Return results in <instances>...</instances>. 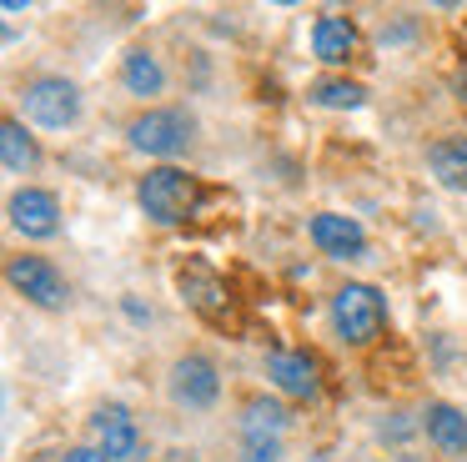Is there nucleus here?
Returning <instances> with one entry per match:
<instances>
[{
	"label": "nucleus",
	"instance_id": "6ab92c4d",
	"mask_svg": "<svg viewBox=\"0 0 467 462\" xmlns=\"http://www.w3.org/2000/svg\"><path fill=\"white\" fill-rule=\"evenodd\" d=\"M246 462H276V442H246Z\"/></svg>",
	"mask_w": 467,
	"mask_h": 462
},
{
	"label": "nucleus",
	"instance_id": "aec40b11",
	"mask_svg": "<svg viewBox=\"0 0 467 462\" xmlns=\"http://www.w3.org/2000/svg\"><path fill=\"white\" fill-rule=\"evenodd\" d=\"M61 462H106V452H96V447H76V452H66Z\"/></svg>",
	"mask_w": 467,
	"mask_h": 462
},
{
	"label": "nucleus",
	"instance_id": "f257e3e1",
	"mask_svg": "<svg viewBox=\"0 0 467 462\" xmlns=\"http://www.w3.org/2000/svg\"><path fill=\"white\" fill-rule=\"evenodd\" d=\"M382 317H387V307H382V297H377V287L347 281L332 297V321L347 341H372L377 331H382Z\"/></svg>",
	"mask_w": 467,
	"mask_h": 462
},
{
	"label": "nucleus",
	"instance_id": "f8f14e48",
	"mask_svg": "<svg viewBox=\"0 0 467 462\" xmlns=\"http://www.w3.org/2000/svg\"><path fill=\"white\" fill-rule=\"evenodd\" d=\"M427 161H432V176L442 181V186L467 191V136H447V141H437V146L427 151Z\"/></svg>",
	"mask_w": 467,
	"mask_h": 462
},
{
	"label": "nucleus",
	"instance_id": "a211bd4d",
	"mask_svg": "<svg viewBox=\"0 0 467 462\" xmlns=\"http://www.w3.org/2000/svg\"><path fill=\"white\" fill-rule=\"evenodd\" d=\"M317 106H362V86H352V80H322V86L312 90Z\"/></svg>",
	"mask_w": 467,
	"mask_h": 462
},
{
	"label": "nucleus",
	"instance_id": "f03ea898",
	"mask_svg": "<svg viewBox=\"0 0 467 462\" xmlns=\"http://www.w3.org/2000/svg\"><path fill=\"white\" fill-rule=\"evenodd\" d=\"M192 176L186 171H176V166H156V171H146V181H141V206H146V216L151 221H161V226H176V221L186 216V206H192Z\"/></svg>",
	"mask_w": 467,
	"mask_h": 462
},
{
	"label": "nucleus",
	"instance_id": "0eeeda50",
	"mask_svg": "<svg viewBox=\"0 0 467 462\" xmlns=\"http://www.w3.org/2000/svg\"><path fill=\"white\" fill-rule=\"evenodd\" d=\"M96 442H101L106 462H131L136 452H141V432H136L131 412L126 407H101L96 412Z\"/></svg>",
	"mask_w": 467,
	"mask_h": 462
},
{
	"label": "nucleus",
	"instance_id": "39448f33",
	"mask_svg": "<svg viewBox=\"0 0 467 462\" xmlns=\"http://www.w3.org/2000/svg\"><path fill=\"white\" fill-rule=\"evenodd\" d=\"M11 287L26 291L36 307H61L66 301V281L46 257H16L11 261Z\"/></svg>",
	"mask_w": 467,
	"mask_h": 462
},
{
	"label": "nucleus",
	"instance_id": "2eb2a0df",
	"mask_svg": "<svg viewBox=\"0 0 467 462\" xmlns=\"http://www.w3.org/2000/svg\"><path fill=\"white\" fill-rule=\"evenodd\" d=\"M286 427V412L276 407V402H246V417H242V432L246 442H276V432Z\"/></svg>",
	"mask_w": 467,
	"mask_h": 462
},
{
	"label": "nucleus",
	"instance_id": "7ed1b4c3",
	"mask_svg": "<svg viewBox=\"0 0 467 462\" xmlns=\"http://www.w3.org/2000/svg\"><path fill=\"white\" fill-rule=\"evenodd\" d=\"M26 116H31L36 126H46V131L71 126V121L81 116V90H76L71 80H61V76L36 80V86L26 90Z\"/></svg>",
	"mask_w": 467,
	"mask_h": 462
},
{
	"label": "nucleus",
	"instance_id": "1a4fd4ad",
	"mask_svg": "<svg viewBox=\"0 0 467 462\" xmlns=\"http://www.w3.org/2000/svg\"><path fill=\"white\" fill-rule=\"evenodd\" d=\"M11 221H16V231H26V236H56L61 206H56L51 191H16L11 196Z\"/></svg>",
	"mask_w": 467,
	"mask_h": 462
},
{
	"label": "nucleus",
	"instance_id": "6e6552de",
	"mask_svg": "<svg viewBox=\"0 0 467 462\" xmlns=\"http://www.w3.org/2000/svg\"><path fill=\"white\" fill-rule=\"evenodd\" d=\"M312 241L327 251V257H342V261H357L367 251V236L352 216H337V211H322L312 221Z\"/></svg>",
	"mask_w": 467,
	"mask_h": 462
},
{
	"label": "nucleus",
	"instance_id": "ddd939ff",
	"mask_svg": "<svg viewBox=\"0 0 467 462\" xmlns=\"http://www.w3.org/2000/svg\"><path fill=\"white\" fill-rule=\"evenodd\" d=\"M312 46H317V56H322V60L342 66V60H352V50H357V30L347 26L342 16H322V20H317V30H312Z\"/></svg>",
	"mask_w": 467,
	"mask_h": 462
},
{
	"label": "nucleus",
	"instance_id": "423d86ee",
	"mask_svg": "<svg viewBox=\"0 0 467 462\" xmlns=\"http://www.w3.org/2000/svg\"><path fill=\"white\" fill-rule=\"evenodd\" d=\"M171 397L182 407H212L216 402V367L206 357H182L171 367Z\"/></svg>",
	"mask_w": 467,
	"mask_h": 462
},
{
	"label": "nucleus",
	"instance_id": "9b49d317",
	"mask_svg": "<svg viewBox=\"0 0 467 462\" xmlns=\"http://www.w3.org/2000/svg\"><path fill=\"white\" fill-rule=\"evenodd\" d=\"M427 437H432L447 457H462L467 452V417L457 407H447V402H432V407H427Z\"/></svg>",
	"mask_w": 467,
	"mask_h": 462
},
{
	"label": "nucleus",
	"instance_id": "f3484780",
	"mask_svg": "<svg viewBox=\"0 0 467 462\" xmlns=\"http://www.w3.org/2000/svg\"><path fill=\"white\" fill-rule=\"evenodd\" d=\"M126 86H131L136 96H156V90H161V66H156L146 50H131V56H126Z\"/></svg>",
	"mask_w": 467,
	"mask_h": 462
},
{
	"label": "nucleus",
	"instance_id": "9d476101",
	"mask_svg": "<svg viewBox=\"0 0 467 462\" xmlns=\"http://www.w3.org/2000/svg\"><path fill=\"white\" fill-rule=\"evenodd\" d=\"M266 377L282 392H292V397H312L317 392V367L302 352H272V357H266Z\"/></svg>",
	"mask_w": 467,
	"mask_h": 462
},
{
	"label": "nucleus",
	"instance_id": "dca6fc26",
	"mask_svg": "<svg viewBox=\"0 0 467 462\" xmlns=\"http://www.w3.org/2000/svg\"><path fill=\"white\" fill-rule=\"evenodd\" d=\"M0 151H5V171H31L36 166V141L26 136L21 121H5V126H0Z\"/></svg>",
	"mask_w": 467,
	"mask_h": 462
},
{
	"label": "nucleus",
	"instance_id": "4468645a",
	"mask_svg": "<svg viewBox=\"0 0 467 462\" xmlns=\"http://www.w3.org/2000/svg\"><path fill=\"white\" fill-rule=\"evenodd\" d=\"M182 291L196 311L206 317H226V287L212 277V271H182Z\"/></svg>",
	"mask_w": 467,
	"mask_h": 462
},
{
	"label": "nucleus",
	"instance_id": "20e7f679",
	"mask_svg": "<svg viewBox=\"0 0 467 462\" xmlns=\"http://www.w3.org/2000/svg\"><path fill=\"white\" fill-rule=\"evenodd\" d=\"M192 141V121L182 110H146L131 121V146H141L146 156H176Z\"/></svg>",
	"mask_w": 467,
	"mask_h": 462
}]
</instances>
